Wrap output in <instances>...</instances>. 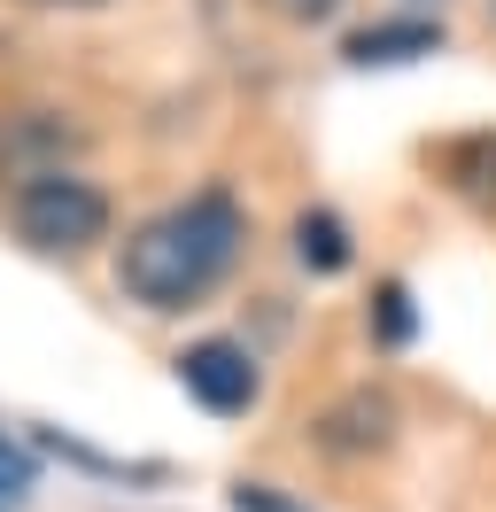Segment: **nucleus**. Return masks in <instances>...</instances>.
<instances>
[{
  "label": "nucleus",
  "mask_w": 496,
  "mask_h": 512,
  "mask_svg": "<svg viewBox=\"0 0 496 512\" xmlns=\"http://www.w3.org/2000/svg\"><path fill=\"white\" fill-rule=\"evenodd\" d=\"M8 218H16V233H24L39 256H78V249H93V241H109V194L55 163V171L16 179Z\"/></svg>",
  "instance_id": "2"
},
{
  "label": "nucleus",
  "mask_w": 496,
  "mask_h": 512,
  "mask_svg": "<svg viewBox=\"0 0 496 512\" xmlns=\"http://www.w3.org/2000/svg\"><path fill=\"white\" fill-rule=\"evenodd\" d=\"M241 241H248V210L225 187H202L171 210H155L148 225H132V241L117 256V288L148 311H186L241 264Z\"/></svg>",
  "instance_id": "1"
},
{
  "label": "nucleus",
  "mask_w": 496,
  "mask_h": 512,
  "mask_svg": "<svg viewBox=\"0 0 496 512\" xmlns=\"http://www.w3.org/2000/svg\"><path fill=\"white\" fill-rule=\"evenodd\" d=\"M434 47H442L434 16H388V24H365L349 39V63H411V55H434Z\"/></svg>",
  "instance_id": "4"
},
{
  "label": "nucleus",
  "mask_w": 496,
  "mask_h": 512,
  "mask_svg": "<svg viewBox=\"0 0 496 512\" xmlns=\"http://www.w3.org/2000/svg\"><path fill=\"white\" fill-rule=\"evenodd\" d=\"M24 489H31V458L0 435V497H24Z\"/></svg>",
  "instance_id": "8"
},
{
  "label": "nucleus",
  "mask_w": 496,
  "mask_h": 512,
  "mask_svg": "<svg viewBox=\"0 0 496 512\" xmlns=\"http://www.w3.org/2000/svg\"><path fill=\"white\" fill-rule=\"evenodd\" d=\"M295 256H303L310 272H341L349 264V225L334 210H303L295 218Z\"/></svg>",
  "instance_id": "6"
},
{
  "label": "nucleus",
  "mask_w": 496,
  "mask_h": 512,
  "mask_svg": "<svg viewBox=\"0 0 496 512\" xmlns=\"http://www.w3.org/2000/svg\"><path fill=\"white\" fill-rule=\"evenodd\" d=\"M264 8H272V16H287V24H326L341 0H264Z\"/></svg>",
  "instance_id": "9"
},
{
  "label": "nucleus",
  "mask_w": 496,
  "mask_h": 512,
  "mask_svg": "<svg viewBox=\"0 0 496 512\" xmlns=\"http://www.w3.org/2000/svg\"><path fill=\"white\" fill-rule=\"evenodd\" d=\"M179 381L202 412L233 419V412L256 404V357L241 342H194V350H179Z\"/></svg>",
  "instance_id": "3"
},
{
  "label": "nucleus",
  "mask_w": 496,
  "mask_h": 512,
  "mask_svg": "<svg viewBox=\"0 0 496 512\" xmlns=\"http://www.w3.org/2000/svg\"><path fill=\"white\" fill-rule=\"evenodd\" d=\"M403 334H411V295L380 288V342H403Z\"/></svg>",
  "instance_id": "7"
},
{
  "label": "nucleus",
  "mask_w": 496,
  "mask_h": 512,
  "mask_svg": "<svg viewBox=\"0 0 496 512\" xmlns=\"http://www.w3.org/2000/svg\"><path fill=\"white\" fill-rule=\"evenodd\" d=\"M388 419H396V412H388V396H372V388H365V396H349V404H334V412L318 419V443L341 450V458H349V450H380V443H388Z\"/></svg>",
  "instance_id": "5"
}]
</instances>
